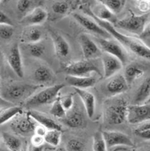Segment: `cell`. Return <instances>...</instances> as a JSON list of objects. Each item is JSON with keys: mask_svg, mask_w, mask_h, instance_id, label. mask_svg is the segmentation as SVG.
Returning a JSON list of instances; mask_svg holds the SVG:
<instances>
[{"mask_svg": "<svg viewBox=\"0 0 150 151\" xmlns=\"http://www.w3.org/2000/svg\"><path fill=\"white\" fill-rule=\"evenodd\" d=\"M22 111V108L19 106H13L1 110H0V125L8 122H10L14 117Z\"/></svg>", "mask_w": 150, "mask_h": 151, "instance_id": "obj_28", "label": "cell"}, {"mask_svg": "<svg viewBox=\"0 0 150 151\" xmlns=\"http://www.w3.org/2000/svg\"><path fill=\"white\" fill-rule=\"evenodd\" d=\"M21 151H27V149H23H23H22V150H21Z\"/></svg>", "mask_w": 150, "mask_h": 151, "instance_id": "obj_50", "label": "cell"}, {"mask_svg": "<svg viewBox=\"0 0 150 151\" xmlns=\"http://www.w3.org/2000/svg\"><path fill=\"white\" fill-rule=\"evenodd\" d=\"M150 96V79L149 77L145 79L140 85L135 94L134 103V105H143L148 100Z\"/></svg>", "mask_w": 150, "mask_h": 151, "instance_id": "obj_25", "label": "cell"}, {"mask_svg": "<svg viewBox=\"0 0 150 151\" xmlns=\"http://www.w3.org/2000/svg\"><path fill=\"white\" fill-rule=\"evenodd\" d=\"M77 94L81 99L87 116L91 119L95 115L96 108V99L95 95L86 89L74 88Z\"/></svg>", "mask_w": 150, "mask_h": 151, "instance_id": "obj_20", "label": "cell"}, {"mask_svg": "<svg viewBox=\"0 0 150 151\" xmlns=\"http://www.w3.org/2000/svg\"><path fill=\"white\" fill-rule=\"evenodd\" d=\"M45 46L41 43L30 44L29 45V51L31 56L36 58H40L41 56H43L45 52Z\"/></svg>", "mask_w": 150, "mask_h": 151, "instance_id": "obj_37", "label": "cell"}, {"mask_svg": "<svg viewBox=\"0 0 150 151\" xmlns=\"http://www.w3.org/2000/svg\"><path fill=\"white\" fill-rule=\"evenodd\" d=\"M134 134L139 137L145 139H150V123L149 120L139 124L134 129Z\"/></svg>", "mask_w": 150, "mask_h": 151, "instance_id": "obj_32", "label": "cell"}, {"mask_svg": "<svg viewBox=\"0 0 150 151\" xmlns=\"http://www.w3.org/2000/svg\"><path fill=\"white\" fill-rule=\"evenodd\" d=\"M48 131L46 128H44V127L41 126L40 125H37L35 130H34V135H37L41 137H44L46 133V132Z\"/></svg>", "mask_w": 150, "mask_h": 151, "instance_id": "obj_44", "label": "cell"}, {"mask_svg": "<svg viewBox=\"0 0 150 151\" xmlns=\"http://www.w3.org/2000/svg\"><path fill=\"white\" fill-rule=\"evenodd\" d=\"M27 113L36 123H38L48 130H57L62 131V126L44 113L33 110H29Z\"/></svg>", "mask_w": 150, "mask_h": 151, "instance_id": "obj_18", "label": "cell"}, {"mask_svg": "<svg viewBox=\"0 0 150 151\" xmlns=\"http://www.w3.org/2000/svg\"><path fill=\"white\" fill-rule=\"evenodd\" d=\"M73 17L79 24L87 30L94 33V34L99 35L101 36L102 38H105V39H108L110 37V35L108 33L105 31L103 28H102L92 18L90 19V18H87L86 16L77 13H74Z\"/></svg>", "mask_w": 150, "mask_h": 151, "instance_id": "obj_15", "label": "cell"}, {"mask_svg": "<svg viewBox=\"0 0 150 151\" xmlns=\"http://www.w3.org/2000/svg\"><path fill=\"white\" fill-rule=\"evenodd\" d=\"M64 87V84H55L47 87L28 98L23 102V106L27 108H31L53 103Z\"/></svg>", "mask_w": 150, "mask_h": 151, "instance_id": "obj_4", "label": "cell"}, {"mask_svg": "<svg viewBox=\"0 0 150 151\" xmlns=\"http://www.w3.org/2000/svg\"><path fill=\"white\" fill-rule=\"evenodd\" d=\"M79 40L84 59H96L98 58L101 56L102 54L100 47L87 34H81L79 36Z\"/></svg>", "mask_w": 150, "mask_h": 151, "instance_id": "obj_11", "label": "cell"}, {"mask_svg": "<svg viewBox=\"0 0 150 151\" xmlns=\"http://www.w3.org/2000/svg\"><path fill=\"white\" fill-rule=\"evenodd\" d=\"M43 37V31L38 26H29L23 30L20 35V41L28 45L33 44L40 42Z\"/></svg>", "mask_w": 150, "mask_h": 151, "instance_id": "obj_19", "label": "cell"}, {"mask_svg": "<svg viewBox=\"0 0 150 151\" xmlns=\"http://www.w3.org/2000/svg\"><path fill=\"white\" fill-rule=\"evenodd\" d=\"M27 150V151H44V145L41 146H34L31 144Z\"/></svg>", "mask_w": 150, "mask_h": 151, "instance_id": "obj_45", "label": "cell"}, {"mask_svg": "<svg viewBox=\"0 0 150 151\" xmlns=\"http://www.w3.org/2000/svg\"><path fill=\"white\" fill-rule=\"evenodd\" d=\"M60 102L63 108L66 111L72 109L74 106V96L72 94H69L65 95L64 96L60 97Z\"/></svg>", "mask_w": 150, "mask_h": 151, "instance_id": "obj_39", "label": "cell"}, {"mask_svg": "<svg viewBox=\"0 0 150 151\" xmlns=\"http://www.w3.org/2000/svg\"><path fill=\"white\" fill-rule=\"evenodd\" d=\"M14 34L13 25H0V38L3 40L11 39Z\"/></svg>", "mask_w": 150, "mask_h": 151, "instance_id": "obj_38", "label": "cell"}, {"mask_svg": "<svg viewBox=\"0 0 150 151\" xmlns=\"http://www.w3.org/2000/svg\"><path fill=\"white\" fill-rule=\"evenodd\" d=\"M7 62L10 67L18 77L23 78L24 76L23 63L20 47L18 44H15L9 51L7 55Z\"/></svg>", "mask_w": 150, "mask_h": 151, "instance_id": "obj_12", "label": "cell"}, {"mask_svg": "<svg viewBox=\"0 0 150 151\" xmlns=\"http://www.w3.org/2000/svg\"><path fill=\"white\" fill-rule=\"evenodd\" d=\"M99 1L115 15L122 11L126 3L124 0H102Z\"/></svg>", "mask_w": 150, "mask_h": 151, "instance_id": "obj_29", "label": "cell"}, {"mask_svg": "<svg viewBox=\"0 0 150 151\" xmlns=\"http://www.w3.org/2000/svg\"><path fill=\"white\" fill-rule=\"evenodd\" d=\"M145 151H149V149H148V150H145Z\"/></svg>", "mask_w": 150, "mask_h": 151, "instance_id": "obj_52", "label": "cell"}, {"mask_svg": "<svg viewBox=\"0 0 150 151\" xmlns=\"http://www.w3.org/2000/svg\"><path fill=\"white\" fill-rule=\"evenodd\" d=\"M96 42L100 49L105 53L111 55L118 59L122 64H125L128 59L127 54L125 50L116 42L105 38H96Z\"/></svg>", "mask_w": 150, "mask_h": 151, "instance_id": "obj_9", "label": "cell"}, {"mask_svg": "<svg viewBox=\"0 0 150 151\" xmlns=\"http://www.w3.org/2000/svg\"><path fill=\"white\" fill-rule=\"evenodd\" d=\"M65 81L70 86L74 88L86 89L93 87L97 82L95 77L91 76H67Z\"/></svg>", "mask_w": 150, "mask_h": 151, "instance_id": "obj_22", "label": "cell"}, {"mask_svg": "<svg viewBox=\"0 0 150 151\" xmlns=\"http://www.w3.org/2000/svg\"><path fill=\"white\" fill-rule=\"evenodd\" d=\"M63 71L68 76H89L90 73H96L102 76L99 64L96 59L77 60L65 65Z\"/></svg>", "mask_w": 150, "mask_h": 151, "instance_id": "obj_5", "label": "cell"}, {"mask_svg": "<svg viewBox=\"0 0 150 151\" xmlns=\"http://www.w3.org/2000/svg\"><path fill=\"white\" fill-rule=\"evenodd\" d=\"M50 37L52 39L56 55L61 58H66L70 51L67 40L59 33L55 31H50Z\"/></svg>", "mask_w": 150, "mask_h": 151, "instance_id": "obj_17", "label": "cell"}, {"mask_svg": "<svg viewBox=\"0 0 150 151\" xmlns=\"http://www.w3.org/2000/svg\"><path fill=\"white\" fill-rule=\"evenodd\" d=\"M39 3H41L36 1H29V0H20L17 1V8L18 12L21 13H25V15H27L35 8L39 6Z\"/></svg>", "mask_w": 150, "mask_h": 151, "instance_id": "obj_31", "label": "cell"}, {"mask_svg": "<svg viewBox=\"0 0 150 151\" xmlns=\"http://www.w3.org/2000/svg\"><path fill=\"white\" fill-rule=\"evenodd\" d=\"M81 9L82 11L91 17L92 20L96 22L102 28L106 31L110 35L113 36L115 39L118 40L122 44L128 48L133 53L137 55L146 59L150 58V49L149 47L144 44L143 42L138 38L127 36L116 30L114 26L111 23L102 21L96 17L91 10V7L90 4L87 2L81 4Z\"/></svg>", "mask_w": 150, "mask_h": 151, "instance_id": "obj_1", "label": "cell"}, {"mask_svg": "<svg viewBox=\"0 0 150 151\" xmlns=\"http://www.w3.org/2000/svg\"><path fill=\"white\" fill-rule=\"evenodd\" d=\"M127 103L122 97H114L105 101L103 107V119L110 125H119L126 121Z\"/></svg>", "mask_w": 150, "mask_h": 151, "instance_id": "obj_2", "label": "cell"}, {"mask_svg": "<svg viewBox=\"0 0 150 151\" xmlns=\"http://www.w3.org/2000/svg\"><path fill=\"white\" fill-rule=\"evenodd\" d=\"M1 137L4 145L10 151H21L23 149L22 142L17 136L4 132Z\"/></svg>", "mask_w": 150, "mask_h": 151, "instance_id": "obj_26", "label": "cell"}, {"mask_svg": "<svg viewBox=\"0 0 150 151\" xmlns=\"http://www.w3.org/2000/svg\"><path fill=\"white\" fill-rule=\"evenodd\" d=\"M149 13L135 15L133 14L122 20H117L114 27L139 35L146 25L149 23Z\"/></svg>", "mask_w": 150, "mask_h": 151, "instance_id": "obj_6", "label": "cell"}, {"mask_svg": "<svg viewBox=\"0 0 150 151\" xmlns=\"http://www.w3.org/2000/svg\"><path fill=\"white\" fill-rule=\"evenodd\" d=\"M0 25H13L11 19L0 10Z\"/></svg>", "mask_w": 150, "mask_h": 151, "instance_id": "obj_43", "label": "cell"}, {"mask_svg": "<svg viewBox=\"0 0 150 151\" xmlns=\"http://www.w3.org/2000/svg\"><path fill=\"white\" fill-rule=\"evenodd\" d=\"M135 5L139 10L144 13V14L149 13L150 9L149 1H135Z\"/></svg>", "mask_w": 150, "mask_h": 151, "instance_id": "obj_40", "label": "cell"}, {"mask_svg": "<svg viewBox=\"0 0 150 151\" xmlns=\"http://www.w3.org/2000/svg\"><path fill=\"white\" fill-rule=\"evenodd\" d=\"M0 151H10V150H9L8 149H7V150H4V149H1V150H0Z\"/></svg>", "mask_w": 150, "mask_h": 151, "instance_id": "obj_49", "label": "cell"}, {"mask_svg": "<svg viewBox=\"0 0 150 151\" xmlns=\"http://www.w3.org/2000/svg\"><path fill=\"white\" fill-rule=\"evenodd\" d=\"M51 9L54 13L59 15L67 14L70 9V3L66 1H58L53 3Z\"/></svg>", "mask_w": 150, "mask_h": 151, "instance_id": "obj_36", "label": "cell"}, {"mask_svg": "<svg viewBox=\"0 0 150 151\" xmlns=\"http://www.w3.org/2000/svg\"><path fill=\"white\" fill-rule=\"evenodd\" d=\"M101 55V62L103 69V75L105 79L110 78L122 68V63L115 57L106 53Z\"/></svg>", "mask_w": 150, "mask_h": 151, "instance_id": "obj_13", "label": "cell"}, {"mask_svg": "<svg viewBox=\"0 0 150 151\" xmlns=\"http://www.w3.org/2000/svg\"><path fill=\"white\" fill-rule=\"evenodd\" d=\"M150 119V106L149 104L128 105L126 121L129 124H140L149 121Z\"/></svg>", "mask_w": 150, "mask_h": 151, "instance_id": "obj_8", "label": "cell"}, {"mask_svg": "<svg viewBox=\"0 0 150 151\" xmlns=\"http://www.w3.org/2000/svg\"><path fill=\"white\" fill-rule=\"evenodd\" d=\"M43 86L39 84L12 83L4 87L0 93L4 100L12 103L24 102Z\"/></svg>", "mask_w": 150, "mask_h": 151, "instance_id": "obj_3", "label": "cell"}, {"mask_svg": "<svg viewBox=\"0 0 150 151\" xmlns=\"http://www.w3.org/2000/svg\"><path fill=\"white\" fill-rule=\"evenodd\" d=\"M126 149L123 148V147H117L115 148V149L112 150L111 151H122V150H125Z\"/></svg>", "mask_w": 150, "mask_h": 151, "instance_id": "obj_46", "label": "cell"}, {"mask_svg": "<svg viewBox=\"0 0 150 151\" xmlns=\"http://www.w3.org/2000/svg\"><path fill=\"white\" fill-rule=\"evenodd\" d=\"M98 3L99 4L98 6H96L95 10L96 11H92L94 15L96 16L100 20L105 22H108L110 23H114L117 22V18L114 14L112 13L108 9H107L103 4H102L99 1H97Z\"/></svg>", "mask_w": 150, "mask_h": 151, "instance_id": "obj_27", "label": "cell"}, {"mask_svg": "<svg viewBox=\"0 0 150 151\" xmlns=\"http://www.w3.org/2000/svg\"><path fill=\"white\" fill-rule=\"evenodd\" d=\"M3 100V99L1 98V95H0V105H1V103H2V100Z\"/></svg>", "mask_w": 150, "mask_h": 151, "instance_id": "obj_48", "label": "cell"}, {"mask_svg": "<svg viewBox=\"0 0 150 151\" xmlns=\"http://www.w3.org/2000/svg\"><path fill=\"white\" fill-rule=\"evenodd\" d=\"M62 120L65 125L72 129L81 128L84 124V117L82 113L74 106L72 109L67 111L66 115Z\"/></svg>", "mask_w": 150, "mask_h": 151, "instance_id": "obj_21", "label": "cell"}, {"mask_svg": "<svg viewBox=\"0 0 150 151\" xmlns=\"http://www.w3.org/2000/svg\"><path fill=\"white\" fill-rule=\"evenodd\" d=\"M50 112L51 115L58 118V119H62L66 115L67 111L63 108L60 102V97L58 96L57 99L53 102Z\"/></svg>", "mask_w": 150, "mask_h": 151, "instance_id": "obj_34", "label": "cell"}, {"mask_svg": "<svg viewBox=\"0 0 150 151\" xmlns=\"http://www.w3.org/2000/svg\"><path fill=\"white\" fill-rule=\"evenodd\" d=\"M62 138V131L57 130H49L44 136V142L53 147H58Z\"/></svg>", "mask_w": 150, "mask_h": 151, "instance_id": "obj_30", "label": "cell"}, {"mask_svg": "<svg viewBox=\"0 0 150 151\" xmlns=\"http://www.w3.org/2000/svg\"><path fill=\"white\" fill-rule=\"evenodd\" d=\"M65 148L66 151H85L86 145L81 139L72 138L68 140Z\"/></svg>", "mask_w": 150, "mask_h": 151, "instance_id": "obj_35", "label": "cell"}, {"mask_svg": "<svg viewBox=\"0 0 150 151\" xmlns=\"http://www.w3.org/2000/svg\"><path fill=\"white\" fill-rule=\"evenodd\" d=\"M0 88H1V78H0Z\"/></svg>", "mask_w": 150, "mask_h": 151, "instance_id": "obj_51", "label": "cell"}, {"mask_svg": "<svg viewBox=\"0 0 150 151\" xmlns=\"http://www.w3.org/2000/svg\"><path fill=\"white\" fill-rule=\"evenodd\" d=\"M48 17V12L44 8L39 6L25 15L21 20L20 23L25 25L26 27L39 26L45 22Z\"/></svg>", "mask_w": 150, "mask_h": 151, "instance_id": "obj_14", "label": "cell"}, {"mask_svg": "<svg viewBox=\"0 0 150 151\" xmlns=\"http://www.w3.org/2000/svg\"><path fill=\"white\" fill-rule=\"evenodd\" d=\"M139 40H141L144 44H147V41L148 42V44L149 42V38H150V27H149V23L146 25V27H145L144 30L143 32L141 34L139 35ZM149 47V46H148Z\"/></svg>", "mask_w": 150, "mask_h": 151, "instance_id": "obj_41", "label": "cell"}, {"mask_svg": "<svg viewBox=\"0 0 150 151\" xmlns=\"http://www.w3.org/2000/svg\"><path fill=\"white\" fill-rule=\"evenodd\" d=\"M55 151H66V150H65V147H58Z\"/></svg>", "mask_w": 150, "mask_h": 151, "instance_id": "obj_47", "label": "cell"}, {"mask_svg": "<svg viewBox=\"0 0 150 151\" xmlns=\"http://www.w3.org/2000/svg\"><path fill=\"white\" fill-rule=\"evenodd\" d=\"M44 142V137L39 136L37 135H33L31 137V144L34 146H41L43 145Z\"/></svg>", "mask_w": 150, "mask_h": 151, "instance_id": "obj_42", "label": "cell"}, {"mask_svg": "<svg viewBox=\"0 0 150 151\" xmlns=\"http://www.w3.org/2000/svg\"><path fill=\"white\" fill-rule=\"evenodd\" d=\"M93 151H108L106 144L102 134V132L98 131L93 135Z\"/></svg>", "mask_w": 150, "mask_h": 151, "instance_id": "obj_33", "label": "cell"}, {"mask_svg": "<svg viewBox=\"0 0 150 151\" xmlns=\"http://www.w3.org/2000/svg\"><path fill=\"white\" fill-rule=\"evenodd\" d=\"M34 79L39 85L43 86L44 84H49L54 79V73L48 66L40 65L37 67L33 73Z\"/></svg>", "mask_w": 150, "mask_h": 151, "instance_id": "obj_23", "label": "cell"}, {"mask_svg": "<svg viewBox=\"0 0 150 151\" xmlns=\"http://www.w3.org/2000/svg\"><path fill=\"white\" fill-rule=\"evenodd\" d=\"M0 139H1V136H0Z\"/></svg>", "mask_w": 150, "mask_h": 151, "instance_id": "obj_53", "label": "cell"}, {"mask_svg": "<svg viewBox=\"0 0 150 151\" xmlns=\"http://www.w3.org/2000/svg\"><path fill=\"white\" fill-rule=\"evenodd\" d=\"M102 134L108 149L117 146L132 147L134 145L133 140L127 134L123 132L115 130H107L103 131Z\"/></svg>", "mask_w": 150, "mask_h": 151, "instance_id": "obj_10", "label": "cell"}, {"mask_svg": "<svg viewBox=\"0 0 150 151\" xmlns=\"http://www.w3.org/2000/svg\"><path fill=\"white\" fill-rule=\"evenodd\" d=\"M106 84V89L114 96L119 95L127 90L129 84L124 76L120 74H116L110 78Z\"/></svg>", "mask_w": 150, "mask_h": 151, "instance_id": "obj_16", "label": "cell"}, {"mask_svg": "<svg viewBox=\"0 0 150 151\" xmlns=\"http://www.w3.org/2000/svg\"><path fill=\"white\" fill-rule=\"evenodd\" d=\"M144 73V70L141 66L138 64L132 63L127 65L125 68L124 76L129 85L136 79L143 76Z\"/></svg>", "mask_w": 150, "mask_h": 151, "instance_id": "obj_24", "label": "cell"}, {"mask_svg": "<svg viewBox=\"0 0 150 151\" xmlns=\"http://www.w3.org/2000/svg\"><path fill=\"white\" fill-rule=\"evenodd\" d=\"M36 122L26 112H21L10 121V128L13 133L28 137L34 134Z\"/></svg>", "mask_w": 150, "mask_h": 151, "instance_id": "obj_7", "label": "cell"}]
</instances>
